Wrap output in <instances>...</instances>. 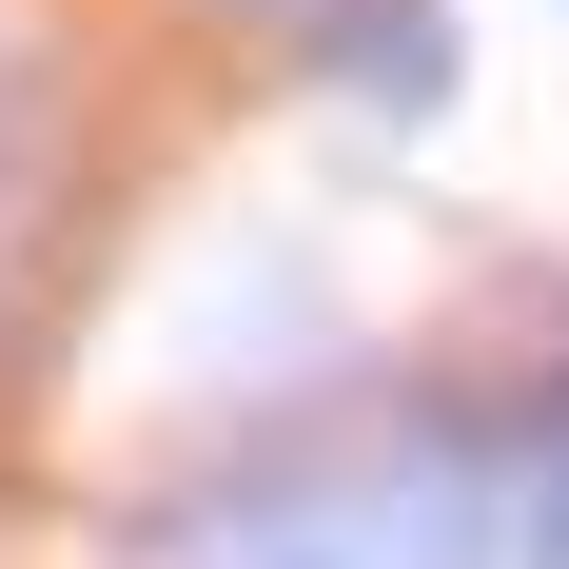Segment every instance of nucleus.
<instances>
[{"mask_svg": "<svg viewBox=\"0 0 569 569\" xmlns=\"http://www.w3.org/2000/svg\"><path fill=\"white\" fill-rule=\"evenodd\" d=\"M118 569H511V393L491 373H335L236 452L158 471Z\"/></svg>", "mask_w": 569, "mask_h": 569, "instance_id": "f257e3e1", "label": "nucleus"}, {"mask_svg": "<svg viewBox=\"0 0 569 569\" xmlns=\"http://www.w3.org/2000/svg\"><path fill=\"white\" fill-rule=\"evenodd\" d=\"M236 20H256L335 118H373V138H432V118L471 99V20L452 0H236Z\"/></svg>", "mask_w": 569, "mask_h": 569, "instance_id": "f03ea898", "label": "nucleus"}, {"mask_svg": "<svg viewBox=\"0 0 569 569\" xmlns=\"http://www.w3.org/2000/svg\"><path fill=\"white\" fill-rule=\"evenodd\" d=\"M511 393V569H569V335L491 373Z\"/></svg>", "mask_w": 569, "mask_h": 569, "instance_id": "7ed1b4c3", "label": "nucleus"}]
</instances>
